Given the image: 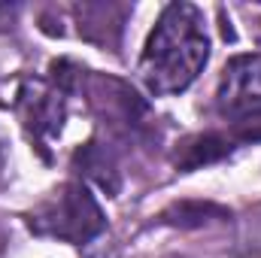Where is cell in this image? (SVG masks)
<instances>
[{"mask_svg":"<svg viewBox=\"0 0 261 258\" xmlns=\"http://www.w3.org/2000/svg\"><path fill=\"white\" fill-rule=\"evenodd\" d=\"M3 167H6V155H3V146H0V173H3Z\"/></svg>","mask_w":261,"mask_h":258,"instance_id":"8992f818","label":"cell"},{"mask_svg":"<svg viewBox=\"0 0 261 258\" xmlns=\"http://www.w3.org/2000/svg\"><path fill=\"white\" fill-rule=\"evenodd\" d=\"M216 110L231 125L234 140H261V55H237L225 64L216 88Z\"/></svg>","mask_w":261,"mask_h":258,"instance_id":"3957f363","label":"cell"},{"mask_svg":"<svg viewBox=\"0 0 261 258\" xmlns=\"http://www.w3.org/2000/svg\"><path fill=\"white\" fill-rule=\"evenodd\" d=\"M231 140L228 137H219V134H197L189 137L179 149H176V167L179 170H195L200 164H210V161H219L222 155L231 152Z\"/></svg>","mask_w":261,"mask_h":258,"instance_id":"5b68a950","label":"cell"},{"mask_svg":"<svg viewBox=\"0 0 261 258\" xmlns=\"http://www.w3.org/2000/svg\"><path fill=\"white\" fill-rule=\"evenodd\" d=\"M18 119L37 149H49V143L64 128V88L46 79H24L15 100Z\"/></svg>","mask_w":261,"mask_h":258,"instance_id":"277c9868","label":"cell"},{"mask_svg":"<svg viewBox=\"0 0 261 258\" xmlns=\"http://www.w3.org/2000/svg\"><path fill=\"white\" fill-rule=\"evenodd\" d=\"M28 225L43 237H58L64 243L82 246L107 228V216L85 183H64L34 207Z\"/></svg>","mask_w":261,"mask_h":258,"instance_id":"7a4b0ae2","label":"cell"},{"mask_svg":"<svg viewBox=\"0 0 261 258\" xmlns=\"http://www.w3.org/2000/svg\"><path fill=\"white\" fill-rule=\"evenodd\" d=\"M210 58V34L195 3H170L158 15L137 73L152 94L170 97L186 91Z\"/></svg>","mask_w":261,"mask_h":258,"instance_id":"6da1fadb","label":"cell"}]
</instances>
